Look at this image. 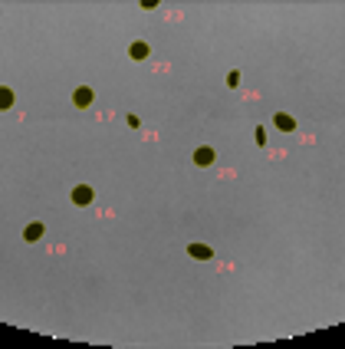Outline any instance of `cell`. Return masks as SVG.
<instances>
[{"mask_svg": "<svg viewBox=\"0 0 345 349\" xmlns=\"http://www.w3.org/2000/svg\"><path fill=\"white\" fill-rule=\"evenodd\" d=\"M253 138H257V145H267V128H257V132H253Z\"/></svg>", "mask_w": 345, "mask_h": 349, "instance_id": "10", "label": "cell"}, {"mask_svg": "<svg viewBox=\"0 0 345 349\" xmlns=\"http://www.w3.org/2000/svg\"><path fill=\"white\" fill-rule=\"evenodd\" d=\"M158 4H161V0H141V7H145V10H151V7H158Z\"/></svg>", "mask_w": 345, "mask_h": 349, "instance_id": "11", "label": "cell"}, {"mask_svg": "<svg viewBox=\"0 0 345 349\" xmlns=\"http://www.w3.org/2000/svg\"><path fill=\"white\" fill-rule=\"evenodd\" d=\"M214 148L211 145H201V148H194V165H214Z\"/></svg>", "mask_w": 345, "mask_h": 349, "instance_id": "5", "label": "cell"}, {"mask_svg": "<svg viewBox=\"0 0 345 349\" xmlns=\"http://www.w3.org/2000/svg\"><path fill=\"white\" fill-rule=\"evenodd\" d=\"M273 126L280 128V132H293V128H296V119H293L290 112H276V116H273Z\"/></svg>", "mask_w": 345, "mask_h": 349, "instance_id": "4", "label": "cell"}, {"mask_svg": "<svg viewBox=\"0 0 345 349\" xmlns=\"http://www.w3.org/2000/svg\"><path fill=\"white\" fill-rule=\"evenodd\" d=\"M92 198H95V191L89 188V184H76L72 188V201H76L79 208H86V204H92Z\"/></svg>", "mask_w": 345, "mask_h": 349, "instance_id": "2", "label": "cell"}, {"mask_svg": "<svg viewBox=\"0 0 345 349\" xmlns=\"http://www.w3.org/2000/svg\"><path fill=\"white\" fill-rule=\"evenodd\" d=\"M227 86H230V89L240 86V72H237V70H230V72H227Z\"/></svg>", "mask_w": 345, "mask_h": 349, "instance_id": "9", "label": "cell"}, {"mask_svg": "<svg viewBox=\"0 0 345 349\" xmlns=\"http://www.w3.org/2000/svg\"><path fill=\"white\" fill-rule=\"evenodd\" d=\"M13 102H16V92L10 86H0V112L13 109Z\"/></svg>", "mask_w": 345, "mask_h": 349, "instance_id": "8", "label": "cell"}, {"mask_svg": "<svg viewBox=\"0 0 345 349\" xmlns=\"http://www.w3.org/2000/svg\"><path fill=\"white\" fill-rule=\"evenodd\" d=\"M43 234H46V224H43V221H30V224H26V230H23V240H26V244H36Z\"/></svg>", "mask_w": 345, "mask_h": 349, "instance_id": "3", "label": "cell"}, {"mask_svg": "<svg viewBox=\"0 0 345 349\" xmlns=\"http://www.w3.org/2000/svg\"><path fill=\"white\" fill-rule=\"evenodd\" d=\"M188 254L194 257V260H211V257H214V250H211L207 244H197V240H194V244L188 247Z\"/></svg>", "mask_w": 345, "mask_h": 349, "instance_id": "6", "label": "cell"}, {"mask_svg": "<svg viewBox=\"0 0 345 349\" xmlns=\"http://www.w3.org/2000/svg\"><path fill=\"white\" fill-rule=\"evenodd\" d=\"M148 53H151V46L145 40H135L132 46H128V56H132V60H148Z\"/></svg>", "mask_w": 345, "mask_h": 349, "instance_id": "7", "label": "cell"}, {"mask_svg": "<svg viewBox=\"0 0 345 349\" xmlns=\"http://www.w3.org/2000/svg\"><path fill=\"white\" fill-rule=\"evenodd\" d=\"M92 99H95V92L89 86H79L76 92H72V106H76V109H89V106H92Z\"/></svg>", "mask_w": 345, "mask_h": 349, "instance_id": "1", "label": "cell"}]
</instances>
